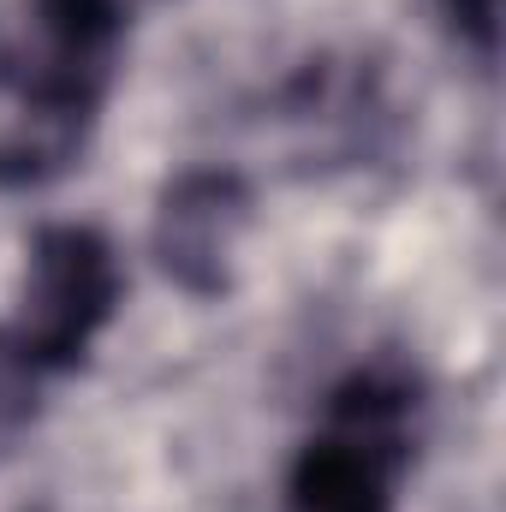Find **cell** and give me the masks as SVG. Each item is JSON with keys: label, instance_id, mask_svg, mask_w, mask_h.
Returning a JSON list of instances; mask_svg holds the SVG:
<instances>
[{"label": "cell", "instance_id": "6da1fadb", "mask_svg": "<svg viewBox=\"0 0 506 512\" xmlns=\"http://www.w3.org/2000/svg\"><path fill=\"white\" fill-rule=\"evenodd\" d=\"M126 48V0H24L6 36L0 185H42L72 167L102 120Z\"/></svg>", "mask_w": 506, "mask_h": 512}, {"label": "cell", "instance_id": "7a4b0ae2", "mask_svg": "<svg viewBox=\"0 0 506 512\" xmlns=\"http://www.w3.org/2000/svg\"><path fill=\"white\" fill-rule=\"evenodd\" d=\"M423 382L381 358L358 364L328 393L322 429L298 447L280 512H399L393 489L417 453Z\"/></svg>", "mask_w": 506, "mask_h": 512}, {"label": "cell", "instance_id": "3957f363", "mask_svg": "<svg viewBox=\"0 0 506 512\" xmlns=\"http://www.w3.org/2000/svg\"><path fill=\"white\" fill-rule=\"evenodd\" d=\"M126 304V274L114 245L96 227L54 221L30 239L24 251V280H18V316L12 340L42 376H72L90 364L102 328Z\"/></svg>", "mask_w": 506, "mask_h": 512}, {"label": "cell", "instance_id": "277c9868", "mask_svg": "<svg viewBox=\"0 0 506 512\" xmlns=\"http://www.w3.org/2000/svg\"><path fill=\"white\" fill-rule=\"evenodd\" d=\"M251 227V185L227 167H191L167 179L155 203V262L191 298H221L233 286V256Z\"/></svg>", "mask_w": 506, "mask_h": 512}, {"label": "cell", "instance_id": "5b68a950", "mask_svg": "<svg viewBox=\"0 0 506 512\" xmlns=\"http://www.w3.org/2000/svg\"><path fill=\"white\" fill-rule=\"evenodd\" d=\"M42 370L18 352V340L0 328V459L30 435V423H36V405H42Z\"/></svg>", "mask_w": 506, "mask_h": 512}, {"label": "cell", "instance_id": "8992f818", "mask_svg": "<svg viewBox=\"0 0 506 512\" xmlns=\"http://www.w3.org/2000/svg\"><path fill=\"white\" fill-rule=\"evenodd\" d=\"M441 12L453 18V30L483 60H495V48H501V0H441Z\"/></svg>", "mask_w": 506, "mask_h": 512}]
</instances>
